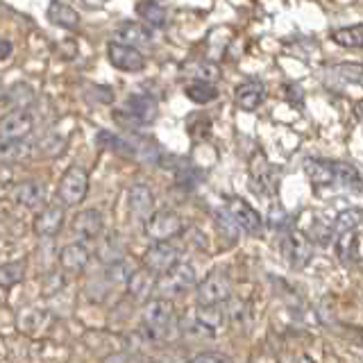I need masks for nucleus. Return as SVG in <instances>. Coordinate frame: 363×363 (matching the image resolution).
<instances>
[{"instance_id":"nucleus-1","label":"nucleus","mask_w":363,"mask_h":363,"mask_svg":"<svg viewBox=\"0 0 363 363\" xmlns=\"http://www.w3.org/2000/svg\"><path fill=\"white\" fill-rule=\"evenodd\" d=\"M173 302L166 300V298H157L150 300L145 304V311H143V325H145V332L150 334V338L159 340V338H166L168 329L173 327Z\"/></svg>"},{"instance_id":"nucleus-2","label":"nucleus","mask_w":363,"mask_h":363,"mask_svg":"<svg viewBox=\"0 0 363 363\" xmlns=\"http://www.w3.org/2000/svg\"><path fill=\"white\" fill-rule=\"evenodd\" d=\"M225 211L232 218V223L236 227H241L245 234H250V236H261V234H264V220H261L259 211L250 207V202H245L243 198H236V196L227 198Z\"/></svg>"},{"instance_id":"nucleus-3","label":"nucleus","mask_w":363,"mask_h":363,"mask_svg":"<svg viewBox=\"0 0 363 363\" xmlns=\"http://www.w3.org/2000/svg\"><path fill=\"white\" fill-rule=\"evenodd\" d=\"M196 270H193V266L189 264H177L170 268L168 272H164L162 279H157L155 284V293H159L162 298H166V295H177V293H184L189 291L191 286H196Z\"/></svg>"},{"instance_id":"nucleus-4","label":"nucleus","mask_w":363,"mask_h":363,"mask_svg":"<svg viewBox=\"0 0 363 363\" xmlns=\"http://www.w3.org/2000/svg\"><path fill=\"white\" fill-rule=\"evenodd\" d=\"M86 191H89L86 170L79 166H71L60 182V200L66 204V207H75V204L84 200Z\"/></svg>"},{"instance_id":"nucleus-5","label":"nucleus","mask_w":363,"mask_h":363,"mask_svg":"<svg viewBox=\"0 0 363 363\" xmlns=\"http://www.w3.org/2000/svg\"><path fill=\"white\" fill-rule=\"evenodd\" d=\"M107 60L113 68L128 73H139L145 66V57L141 55V50L121 41H111L107 45Z\"/></svg>"},{"instance_id":"nucleus-6","label":"nucleus","mask_w":363,"mask_h":363,"mask_svg":"<svg viewBox=\"0 0 363 363\" xmlns=\"http://www.w3.org/2000/svg\"><path fill=\"white\" fill-rule=\"evenodd\" d=\"M232 298V281L225 272L216 270L198 286V304H225Z\"/></svg>"},{"instance_id":"nucleus-7","label":"nucleus","mask_w":363,"mask_h":363,"mask_svg":"<svg viewBox=\"0 0 363 363\" xmlns=\"http://www.w3.org/2000/svg\"><path fill=\"white\" fill-rule=\"evenodd\" d=\"M182 232V218L175 211H157L145 220V236L152 241H168Z\"/></svg>"},{"instance_id":"nucleus-8","label":"nucleus","mask_w":363,"mask_h":363,"mask_svg":"<svg viewBox=\"0 0 363 363\" xmlns=\"http://www.w3.org/2000/svg\"><path fill=\"white\" fill-rule=\"evenodd\" d=\"M311 255H313V245H311V238L306 234L293 230L284 238V257H286L291 268H304L309 264Z\"/></svg>"},{"instance_id":"nucleus-9","label":"nucleus","mask_w":363,"mask_h":363,"mask_svg":"<svg viewBox=\"0 0 363 363\" xmlns=\"http://www.w3.org/2000/svg\"><path fill=\"white\" fill-rule=\"evenodd\" d=\"M143 261L145 268L152 270L155 275H164V272H168L179 261V252L168 241H155L152 247H147Z\"/></svg>"},{"instance_id":"nucleus-10","label":"nucleus","mask_w":363,"mask_h":363,"mask_svg":"<svg viewBox=\"0 0 363 363\" xmlns=\"http://www.w3.org/2000/svg\"><path fill=\"white\" fill-rule=\"evenodd\" d=\"M32 132V116L26 109H14L0 121V141L26 139Z\"/></svg>"},{"instance_id":"nucleus-11","label":"nucleus","mask_w":363,"mask_h":363,"mask_svg":"<svg viewBox=\"0 0 363 363\" xmlns=\"http://www.w3.org/2000/svg\"><path fill=\"white\" fill-rule=\"evenodd\" d=\"M363 79V68L361 64H340V66H332L327 73V82L334 91H345L350 84L361 86Z\"/></svg>"},{"instance_id":"nucleus-12","label":"nucleus","mask_w":363,"mask_h":363,"mask_svg":"<svg viewBox=\"0 0 363 363\" xmlns=\"http://www.w3.org/2000/svg\"><path fill=\"white\" fill-rule=\"evenodd\" d=\"M128 113L134 116L139 123L147 125V123H155L159 116V105L152 96L147 94H132L128 98Z\"/></svg>"},{"instance_id":"nucleus-13","label":"nucleus","mask_w":363,"mask_h":363,"mask_svg":"<svg viewBox=\"0 0 363 363\" xmlns=\"http://www.w3.org/2000/svg\"><path fill=\"white\" fill-rule=\"evenodd\" d=\"M64 225V209L57 207V204H50V207H45L43 211L37 213V218H34V232L43 238H50L55 234H60Z\"/></svg>"},{"instance_id":"nucleus-14","label":"nucleus","mask_w":363,"mask_h":363,"mask_svg":"<svg viewBox=\"0 0 363 363\" xmlns=\"http://www.w3.org/2000/svg\"><path fill=\"white\" fill-rule=\"evenodd\" d=\"M264 100H266V86L259 79H247V82L236 86V105L243 111H255Z\"/></svg>"},{"instance_id":"nucleus-15","label":"nucleus","mask_w":363,"mask_h":363,"mask_svg":"<svg viewBox=\"0 0 363 363\" xmlns=\"http://www.w3.org/2000/svg\"><path fill=\"white\" fill-rule=\"evenodd\" d=\"M128 204H130L132 216H136V218L143 220L155 209V196L145 184H134L130 189V193H128Z\"/></svg>"},{"instance_id":"nucleus-16","label":"nucleus","mask_w":363,"mask_h":363,"mask_svg":"<svg viewBox=\"0 0 363 363\" xmlns=\"http://www.w3.org/2000/svg\"><path fill=\"white\" fill-rule=\"evenodd\" d=\"M336 250H338V257L343 261L357 264V261L361 259V227H357V230L338 232Z\"/></svg>"},{"instance_id":"nucleus-17","label":"nucleus","mask_w":363,"mask_h":363,"mask_svg":"<svg viewBox=\"0 0 363 363\" xmlns=\"http://www.w3.org/2000/svg\"><path fill=\"white\" fill-rule=\"evenodd\" d=\"M73 232L82 238H96L102 232V213L98 209H84L75 216Z\"/></svg>"},{"instance_id":"nucleus-18","label":"nucleus","mask_w":363,"mask_h":363,"mask_svg":"<svg viewBox=\"0 0 363 363\" xmlns=\"http://www.w3.org/2000/svg\"><path fill=\"white\" fill-rule=\"evenodd\" d=\"M196 323L200 329H207L209 334H216L225 325L223 304H200L196 311Z\"/></svg>"},{"instance_id":"nucleus-19","label":"nucleus","mask_w":363,"mask_h":363,"mask_svg":"<svg viewBox=\"0 0 363 363\" xmlns=\"http://www.w3.org/2000/svg\"><path fill=\"white\" fill-rule=\"evenodd\" d=\"M128 289L134 295L136 300H147L155 293V284H157V275L152 270H136L128 277Z\"/></svg>"},{"instance_id":"nucleus-20","label":"nucleus","mask_w":363,"mask_h":363,"mask_svg":"<svg viewBox=\"0 0 363 363\" xmlns=\"http://www.w3.org/2000/svg\"><path fill=\"white\" fill-rule=\"evenodd\" d=\"M48 18L52 26L64 28V30H75L79 26V14L71 5L62 3V0H52L48 5Z\"/></svg>"},{"instance_id":"nucleus-21","label":"nucleus","mask_w":363,"mask_h":363,"mask_svg":"<svg viewBox=\"0 0 363 363\" xmlns=\"http://www.w3.org/2000/svg\"><path fill=\"white\" fill-rule=\"evenodd\" d=\"M306 175H309V179L318 189L336 184L334 162H327V159H309V162H306Z\"/></svg>"},{"instance_id":"nucleus-22","label":"nucleus","mask_w":363,"mask_h":363,"mask_svg":"<svg viewBox=\"0 0 363 363\" xmlns=\"http://www.w3.org/2000/svg\"><path fill=\"white\" fill-rule=\"evenodd\" d=\"M116 41L134 45V48H141V45H150L152 34L147 28L139 26V23H125L116 30Z\"/></svg>"},{"instance_id":"nucleus-23","label":"nucleus","mask_w":363,"mask_h":363,"mask_svg":"<svg viewBox=\"0 0 363 363\" xmlns=\"http://www.w3.org/2000/svg\"><path fill=\"white\" fill-rule=\"evenodd\" d=\"M60 264L66 270H82L89 264V250L82 243L64 245L62 252H60Z\"/></svg>"},{"instance_id":"nucleus-24","label":"nucleus","mask_w":363,"mask_h":363,"mask_svg":"<svg viewBox=\"0 0 363 363\" xmlns=\"http://www.w3.org/2000/svg\"><path fill=\"white\" fill-rule=\"evenodd\" d=\"M30 155H32V145L23 139L0 141V162L3 164H18L23 159H28Z\"/></svg>"},{"instance_id":"nucleus-25","label":"nucleus","mask_w":363,"mask_h":363,"mask_svg":"<svg viewBox=\"0 0 363 363\" xmlns=\"http://www.w3.org/2000/svg\"><path fill=\"white\" fill-rule=\"evenodd\" d=\"M14 200L23 207H39L43 202V186L37 182H23L14 189Z\"/></svg>"},{"instance_id":"nucleus-26","label":"nucleus","mask_w":363,"mask_h":363,"mask_svg":"<svg viewBox=\"0 0 363 363\" xmlns=\"http://www.w3.org/2000/svg\"><path fill=\"white\" fill-rule=\"evenodd\" d=\"M186 98L196 105H207V102L218 98V89H216L207 79H196L186 86Z\"/></svg>"},{"instance_id":"nucleus-27","label":"nucleus","mask_w":363,"mask_h":363,"mask_svg":"<svg viewBox=\"0 0 363 363\" xmlns=\"http://www.w3.org/2000/svg\"><path fill=\"white\" fill-rule=\"evenodd\" d=\"M136 14H139L141 21H145L147 26H152V28L166 26V9L159 3H155V0H143V3L136 5Z\"/></svg>"},{"instance_id":"nucleus-28","label":"nucleus","mask_w":363,"mask_h":363,"mask_svg":"<svg viewBox=\"0 0 363 363\" xmlns=\"http://www.w3.org/2000/svg\"><path fill=\"white\" fill-rule=\"evenodd\" d=\"M332 39H334V43L343 45V48H361L363 45V26L357 23V26L334 30Z\"/></svg>"},{"instance_id":"nucleus-29","label":"nucleus","mask_w":363,"mask_h":363,"mask_svg":"<svg viewBox=\"0 0 363 363\" xmlns=\"http://www.w3.org/2000/svg\"><path fill=\"white\" fill-rule=\"evenodd\" d=\"M334 179H336V184L352 186L354 191L361 189V175H359V170L352 166V164L334 162Z\"/></svg>"},{"instance_id":"nucleus-30","label":"nucleus","mask_w":363,"mask_h":363,"mask_svg":"<svg viewBox=\"0 0 363 363\" xmlns=\"http://www.w3.org/2000/svg\"><path fill=\"white\" fill-rule=\"evenodd\" d=\"M189 77H196V79H207V82H211L213 77H218V68H216L213 64L204 62V60H193V62H186L184 68H182Z\"/></svg>"},{"instance_id":"nucleus-31","label":"nucleus","mask_w":363,"mask_h":363,"mask_svg":"<svg viewBox=\"0 0 363 363\" xmlns=\"http://www.w3.org/2000/svg\"><path fill=\"white\" fill-rule=\"evenodd\" d=\"M23 275H26V264L23 261H11V264L0 266V286L3 289L16 286L23 279Z\"/></svg>"},{"instance_id":"nucleus-32","label":"nucleus","mask_w":363,"mask_h":363,"mask_svg":"<svg viewBox=\"0 0 363 363\" xmlns=\"http://www.w3.org/2000/svg\"><path fill=\"white\" fill-rule=\"evenodd\" d=\"M98 141L105 145V147H109V150H113V152H121V155H125V157H132V155H136V147L132 145V143H128L125 139H121V136H116V134H109V132H100L98 134Z\"/></svg>"},{"instance_id":"nucleus-33","label":"nucleus","mask_w":363,"mask_h":363,"mask_svg":"<svg viewBox=\"0 0 363 363\" xmlns=\"http://www.w3.org/2000/svg\"><path fill=\"white\" fill-rule=\"evenodd\" d=\"M7 100L14 105L16 109H26L30 102L34 100V89L26 82H18L9 89V94H7Z\"/></svg>"},{"instance_id":"nucleus-34","label":"nucleus","mask_w":363,"mask_h":363,"mask_svg":"<svg viewBox=\"0 0 363 363\" xmlns=\"http://www.w3.org/2000/svg\"><path fill=\"white\" fill-rule=\"evenodd\" d=\"M270 173H272V170H270V166L266 162V157L259 152L252 159V179H257L259 186H268L270 191H275V186L270 184Z\"/></svg>"},{"instance_id":"nucleus-35","label":"nucleus","mask_w":363,"mask_h":363,"mask_svg":"<svg viewBox=\"0 0 363 363\" xmlns=\"http://www.w3.org/2000/svg\"><path fill=\"white\" fill-rule=\"evenodd\" d=\"M361 218H363V213L361 209H347L338 216V220H336V230L338 232H345V230H357V227H361Z\"/></svg>"},{"instance_id":"nucleus-36","label":"nucleus","mask_w":363,"mask_h":363,"mask_svg":"<svg viewBox=\"0 0 363 363\" xmlns=\"http://www.w3.org/2000/svg\"><path fill=\"white\" fill-rule=\"evenodd\" d=\"M230 315H232V323L234 327H245L250 323V309H247V304L245 302H234L232 304V309H230Z\"/></svg>"},{"instance_id":"nucleus-37","label":"nucleus","mask_w":363,"mask_h":363,"mask_svg":"<svg viewBox=\"0 0 363 363\" xmlns=\"http://www.w3.org/2000/svg\"><path fill=\"white\" fill-rule=\"evenodd\" d=\"M125 272H128V268H125V264H121V261L111 264V268H109V281H113V284L128 281L130 275H125Z\"/></svg>"},{"instance_id":"nucleus-38","label":"nucleus","mask_w":363,"mask_h":363,"mask_svg":"<svg viewBox=\"0 0 363 363\" xmlns=\"http://www.w3.org/2000/svg\"><path fill=\"white\" fill-rule=\"evenodd\" d=\"M191 361L202 363V361H230V359L223 357V354H216V352H202V354H196Z\"/></svg>"},{"instance_id":"nucleus-39","label":"nucleus","mask_w":363,"mask_h":363,"mask_svg":"<svg viewBox=\"0 0 363 363\" xmlns=\"http://www.w3.org/2000/svg\"><path fill=\"white\" fill-rule=\"evenodd\" d=\"M11 52V43L9 41H0V55H9Z\"/></svg>"},{"instance_id":"nucleus-40","label":"nucleus","mask_w":363,"mask_h":363,"mask_svg":"<svg viewBox=\"0 0 363 363\" xmlns=\"http://www.w3.org/2000/svg\"><path fill=\"white\" fill-rule=\"evenodd\" d=\"M3 94H5V89H3V82H0V98H3Z\"/></svg>"}]
</instances>
